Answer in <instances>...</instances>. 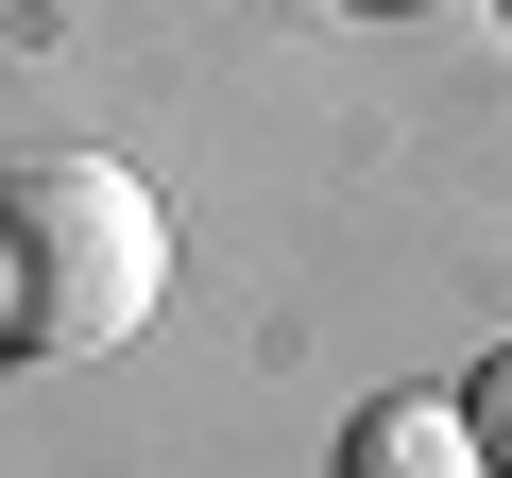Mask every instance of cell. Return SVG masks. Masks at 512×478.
<instances>
[{
  "label": "cell",
  "mask_w": 512,
  "mask_h": 478,
  "mask_svg": "<svg viewBox=\"0 0 512 478\" xmlns=\"http://www.w3.org/2000/svg\"><path fill=\"white\" fill-rule=\"evenodd\" d=\"M461 410H478V461H495V478H512V342H495V359H478V393H461Z\"/></svg>",
  "instance_id": "obj_3"
},
{
  "label": "cell",
  "mask_w": 512,
  "mask_h": 478,
  "mask_svg": "<svg viewBox=\"0 0 512 478\" xmlns=\"http://www.w3.org/2000/svg\"><path fill=\"white\" fill-rule=\"evenodd\" d=\"M171 291V222L120 154H35V171H0V342H35V359H103L137 342Z\"/></svg>",
  "instance_id": "obj_1"
},
{
  "label": "cell",
  "mask_w": 512,
  "mask_h": 478,
  "mask_svg": "<svg viewBox=\"0 0 512 478\" xmlns=\"http://www.w3.org/2000/svg\"><path fill=\"white\" fill-rule=\"evenodd\" d=\"M342 478H495V461H478V410L461 393H393V410H359Z\"/></svg>",
  "instance_id": "obj_2"
}]
</instances>
